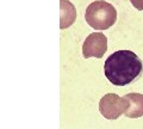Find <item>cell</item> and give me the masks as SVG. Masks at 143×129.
Instances as JSON below:
<instances>
[{
  "label": "cell",
  "mask_w": 143,
  "mask_h": 129,
  "mask_svg": "<svg viewBox=\"0 0 143 129\" xmlns=\"http://www.w3.org/2000/svg\"><path fill=\"white\" fill-rule=\"evenodd\" d=\"M124 98L129 102V108L124 114L129 118H138L143 116V94L141 93H128Z\"/></svg>",
  "instance_id": "6"
},
{
  "label": "cell",
  "mask_w": 143,
  "mask_h": 129,
  "mask_svg": "<svg viewBox=\"0 0 143 129\" xmlns=\"http://www.w3.org/2000/svg\"><path fill=\"white\" fill-rule=\"evenodd\" d=\"M130 1H131V4L133 5L135 9H137L139 11L143 10V0H130Z\"/></svg>",
  "instance_id": "7"
},
{
  "label": "cell",
  "mask_w": 143,
  "mask_h": 129,
  "mask_svg": "<svg viewBox=\"0 0 143 129\" xmlns=\"http://www.w3.org/2000/svg\"><path fill=\"white\" fill-rule=\"evenodd\" d=\"M107 50V38L103 32H93L87 36L82 46V54L85 59H100Z\"/></svg>",
  "instance_id": "4"
},
{
  "label": "cell",
  "mask_w": 143,
  "mask_h": 129,
  "mask_svg": "<svg viewBox=\"0 0 143 129\" xmlns=\"http://www.w3.org/2000/svg\"><path fill=\"white\" fill-rule=\"evenodd\" d=\"M142 69V61L131 50L114 52L106 59L104 65L105 77L116 86L132 83L141 74Z\"/></svg>",
  "instance_id": "1"
},
{
  "label": "cell",
  "mask_w": 143,
  "mask_h": 129,
  "mask_svg": "<svg viewBox=\"0 0 143 129\" xmlns=\"http://www.w3.org/2000/svg\"><path fill=\"white\" fill-rule=\"evenodd\" d=\"M60 28L67 29L76 19L75 6L68 0H60Z\"/></svg>",
  "instance_id": "5"
},
{
  "label": "cell",
  "mask_w": 143,
  "mask_h": 129,
  "mask_svg": "<svg viewBox=\"0 0 143 129\" xmlns=\"http://www.w3.org/2000/svg\"><path fill=\"white\" fill-rule=\"evenodd\" d=\"M129 108V102L124 97L116 93H106L99 102V111L106 119H117L125 114Z\"/></svg>",
  "instance_id": "3"
},
{
  "label": "cell",
  "mask_w": 143,
  "mask_h": 129,
  "mask_svg": "<svg viewBox=\"0 0 143 129\" xmlns=\"http://www.w3.org/2000/svg\"><path fill=\"white\" fill-rule=\"evenodd\" d=\"M85 19L90 26L95 30H106L117 21L116 9L104 0H97L91 3L85 13Z\"/></svg>",
  "instance_id": "2"
}]
</instances>
